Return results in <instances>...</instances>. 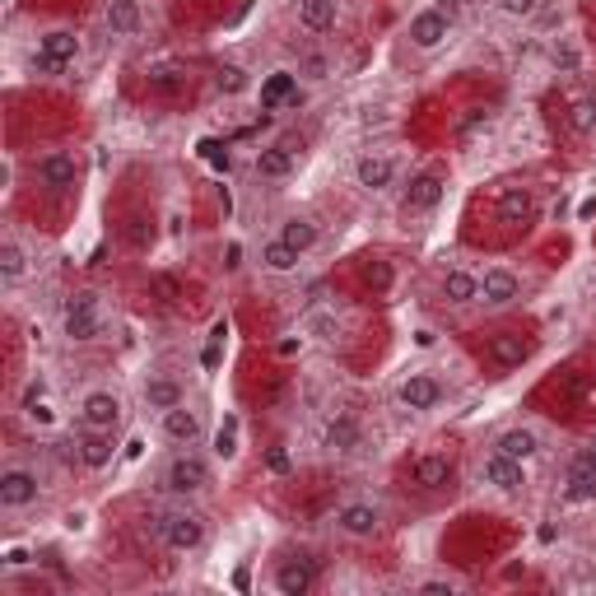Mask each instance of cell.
I'll return each mask as SVG.
<instances>
[{
  "instance_id": "15",
  "label": "cell",
  "mask_w": 596,
  "mask_h": 596,
  "mask_svg": "<svg viewBox=\"0 0 596 596\" xmlns=\"http://www.w3.org/2000/svg\"><path fill=\"white\" fill-rule=\"evenodd\" d=\"M159 434L168 438L173 447H196L205 438V420H201V410H191L187 401L173 410H163L159 415Z\"/></svg>"
},
{
  "instance_id": "34",
  "label": "cell",
  "mask_w": 596,
  "mask_h": 596,
  "mask_svg": "<svg viewBox=\"0 0 596 596\" xmlns=\"http://www.w3.org/2000/svg\"><path fill=\"white\" fill-rule=\"evenodd\" d=\"M564 503H573V508H583V503H596V471H587L583 461H573L569 466V480H564Z\"/></svg>"
},
{
  "instance_id": "29",
  "label": "cell",
  "mask_w": 596,
  "mask_h": 596,
  "mask_svg": "<svg viewBox=\"0 0 596 596\" xmlns=\"http://www.w3.org/2000/svg\"><path fill=\"white\" fill-rule=\"evenodd\" d=\"M564 117H569V126L578 131V136H592L596 131V89L592 84H573L569 94H564Z\"/></svg>"
},
{
  "instance_id": "14",
  "label": "cell",
  "mask_w": 596,
  "mask_h": 596,
  "mask_svg": "<svg viewBox=\"0 0 596 596\" xmlns=\"http://www.w3.org/2000/svg\"><path fill=\"white\" fill-rule=\"evenodd\" d=\"M149 14H145V0H103V28L112 38L122 42H136L145 33Z\"/></svg>"
},
{
  "instance_id": "26",
  "label": "cell",
  "mask_w": 596,
  "mask_h": 596,
  "mask_svg": "<svg viewBox=\"0 0 596 596\" xmlns=\"http://www.w3.org/2000/svg\"><path fill=\"white\" fill-rule=\"evenodd\" d=\"M489 447L503 452V457H513V461H536L541 457V434H536L531 424H508Z\"/></svg>"
},
{
  "instance_id": "3",
  "label": "cell",
  "mask_w": 596,
  "mask_h": 596,
  "mask_svg": "<svg viewBox=\"0 0 596 596\" xmlns=\"http://www.w3.org/2000/svg\"><path fill=\"white\" fill-rule=\"evenodd\" d=\"M210 480H215L210 457H201L196 447H177L173 457L159 466V489L168 499H196V494L210 489Z\"/></svg>"
},
{
  "instance_id": "11",
  "label": "cell",
  "mask_w": 596,
  "mask_h": 596,
  "mask_svg": "<svg viewBox=\"0 0 596 596\" xmlns=\"http://www.w3.org/2000/svg\"><path fill=\"white\" fill-rule=\"evenodd\" d=\"M38 494H42V485H38V471H33V466L10 461V466L0 471V508H5V513H24V508H33Z\"/></svg>"
},
{
  "instance_id": "41",
  "label": "cell",
  "mask_w": 596,
  "mask_h": 596,
  "mask_svg": "<svg viewBox=\"0 0 596 596\" xmlns=\"http://www.w3.org/2000/svg\"><path fill=\"white\" fill-rule=\"evenodd\" d=\"M122 238L131 247H136V252H149V243H154V219H145V215H131L122 224Z\"/></svg>"
},
{
  "instance_id": "42",
  "label": "cell",
  "mask_w": 596,
  "mask_h": 596,
  "mask_svg": "<svg viewBox=\"0 0 596 596\" xmlns=\"http://www.w3.org/2000/svg\"><path fill=\"white\" fill-rule=\"evenodd\" d=\"M19 415H24L33 429H52V424H56V410L47 406V396H42V401H33V406H19Z\"/></svg>"
},
{
  "instance_id": "32",
  "label": "cell",
  "mask_w": 596,
  "mask_h": 596,
  "mask_svg": "<svg viewBox=\"0 0 596 596\" xmlns=\"http://www.w3.org/2000/svg\"><path fill=\"white\" fill-rule=\"evenodd\" d=\"M28 247L19 243V238H14V233H5V238H0V285H19V280H24L28 275Z\"/></svg>"
},
{
  "instance_id": "21",
  "label": "cell",
  "mask_w": 596,
  "mask_h": 596,
  "mask_svg": "<svg viewBox=\"0 0 596 596\" xmlns=\"http://www.w3.org/2000/svg\"><path fill=\"white\" fill-rule=\"evenodd\" d=\"M517 298H522L517 271H508V266H485V275H480V303H485V308H513Z\"/></svg>"
},
{
  "instance_id": "9",
  "label": "cell",
  "mask_w": 596,
  "mask_h": 596,
  "mask_svg": "<svg viewBox=\"0 0 596 596\" xmlns=\"http://www.w3.org/2000/svg\"><path fill=\"white\" fill-rule=\"evenodd\" d=\"M443 191H447V173L438 163H424V168L410 173L406 187H401V210H406V215H429V210L443 201Z\"/></svg>"
},
{
  "instance_id": "52",
  "label": "cell",
  "mask_w": 596,
  "mask_h": 596,
  "mask_svg": "<svg viewBox=\"0 0 596 596\" xmlns=\"http://www.w3.org/2000/svg\"><path fill=\"white\" fill-rule=\"evenodd\" d=\"M434 340H438V331H429V326H420V331H415V345H420V350H429Z\"/></svg>"
},
{
  "instance_id": "19",
  "label": "cell",
  "mask_w": 596,
  "mask_h": 596,
  "mask_svg": "<svg viewBox=\"0 0 596 596\" xmlns=\"http://www.w3.org/2000/svg\"><path fill=\"white\" fill-rule=\"evenodd\" d=\"M480 480L494 485L499 494H517V489H527V461H513V457H503V452L489 447V457L480 461Z\"/></svg>"
},
{
  "instance_id": "45",
  "label": "cell",
  "mask_w": 596,
  "mask_h": 596,
  "mask_svg": "<svg viewBox=\"0 0 596 596\" xmlns=\"http://www.w3.org/2000/svg\"><path fill=\"white\" fill-rule=\"evenodd\" d=\"M42 396H47V378L33 373V378L24 382V392H19V406H33V401H42Z\"/></svg>"
},
{
  "instance_id": "24",
  "label": "cell",
  "mask_w": 596,
  "mask_h": 596,
  "mask_svg": "<svg viewBox=\"0 0 596 596\" xmlns=\"http://www.w3.org/2000/svg\"><path fill=\"white\" fill-rule=\"evenodd\" d=\"M257 98H261V108H266V112L294 108V103H298V70H294V66H280V70H271V75L261 80Z\"/></svg>"
},
{
  "instance_id": "6",
  "label": "cell",
  "mask_w": 596,
  "mask_h": 596,
  "mask_svg": "<svg viewBox=\"0 0 596 596\" xmlns=\"http://www.w3.org/2000/svg\"><path fill=\"white\" fill-rule=\"evenodd\" d=\"M75 420H80V429H108V434H117V424L126 420L122 392H112V387H89V392L80 396V406H75Z\"/></svg>"
},
{
  "instance_id": "43",
  "label": "cell",
  "mask_w": 596,
  "mask_h": 596,
  "mask_svg": "<svg viewBox=\"0 0 596 596\" xmlns=\"http://www.w3.org/2000/svg\"><path fill=\"white\" fill-rule=\"evenodd\" d=\"M233 429H238V420L229 415V420H224V429H219V438H215V452H219L224 461L238 457V438H233Z\"/></svg>"
},
{
  "instance_id": "1",
  "label": "cell",
  "mask_w": 596,
  "mask_h": 596,
  "mask_svg": "<svg viewBox=\"0 0 596 596\" xmlns=\"http://www.w3.org/2000/svg\"><path fill=\"white\" fill-rule=\"evenodd\" d=\"M149 531H154V541H159L163 550L191 555V550L205 545L210 522H205L196 508H187V499H177V503H168V508H154V513H149Z\"/></svg>"
},
{
  "instance_id": "16",
  "label": "cell",
  "mask_w": 596,
  "mask_h": 596,
  "mask_svg": "<svg viewBox=\"0 0 596 596\" xmlns=\"http://www.w3.org/2000/svg\"><path fill=\"white\" fill-rule=\"evenodd\" d=\"M298 149L294 140H271V145L257 149V159H252V168H257L261 182H285V177H294L298 168Z\"/></svg>"
},
{
  "instance_id": "54",
  "label": "cell",
  "mask_w": 596,
  "mask_h": 596,
  "mask_svg": "<svg viewBox=\"0 0 596 596\" xmlns=\"http://www.w3.org/2000/svg\"><path fill=\"white\" fill-rule=\"evenodd\" d=\"M573 461H583L587 471H596V447H583V452H578V457H573Z\"/></svg>"
},
{
  "instance_id": "39",
  "label": "cell",
  "mask_w": 596,
  "mask_h": 596,
  "mask_svg": "<svg viewBox=\"0 0 596 596\" xmlns=\"http://www.w3.org/2000/svg\"><path fill=\"white\" fill-rule=\"evenodd\" d=\"M545 0H489V10L499 14V19H508V24H531L536 14H541Z\"/></svg>"
},
{
  "instance_id": "31",
  "label": "cell",
  "mask_w": 596,
  "mask_h": 596,
  "mask_svg": "<svg viewBox=\"0 0 596 596\" xmlns=\"http://www.w3.org/2000/svg\"><path fill=\"white\" fill-rule=\"evenodd\" d=\"M298 80H308V84H326L331 75H336V56L326 52V47H317V42H308V47H298Z\"/></svg>"
},
{
  "instance_id": "22",
  "label": "cell",
  "mask_w": 596,
  "mask_h": 596,
  "mask_svg": "<svg viewBox=\"0 0 596 596\" xmlns=\"http://www.w3.org/2000/svg\"><path fill=\"white\" fill-rule=\"evenodd\" d=\"M494 210H499L503 224H513V229H527L531 219H536V191H531L527 182H508V187L499 191Z\"/></svg>"
},
{
  "instance_id": "18",
  "label": "cell",
  "mask_w": 596,
  "mask_h": 596,
  "mask_svg": "<svg viewBox=\"0 0 596 596\" xmlns=\"http://www.w3.org/2000/svg\"><path fill=\"white\" fill-rule=\"evenodd\" d=\"M396 173H401L396 159L392 154H382V149H368V154L354 159V187H364V191H392Z\"/></svg>"
},
{
  "instance_id": "44",
  "label": "cell",
  "mask_w": 596,
  "mask_h": 596,
  "mask_svg": "<svg viewBox=\"0 0 596 596\" xmlns=\"http://www.w3.org/2000/svg\"><path fill=\"white\" fill-rule=\"evenodd\" d=\"M0 564H5L10 573H19V569H28V564H33V555H28V545H5Z\"/></svg>"
},
{
  "instance_id": "46",
  "label": "cell",
  "mask_w": 596,
  "mask_h": 596,
  "mask_svg": "<svg viewBox=\"0 0 596 596\" xmlns=\"http://www.w3.org/2000/svg\"><path fill=\"white\" fill-rule=\"evenodd\" d=\"M415 592H424V596H452V592H461V583H457V578H429V583H420Z\"/></svg>"
},
{
  "instance_id": "4",
  "label": "cell",
  "mask_w": 596,
  "mask_h": 596,
  "mask_svg": "<svg viewBox=\"0 0 596 596\" xmlns=\"http://www.w3.org/2000/svg\"><path fill=\"white\" fill-rule=\"evenodd\" d=\"M103 331H108L103 298H98L94 289H75V294H66V303H61V336H66L70 345H89V340H98Z\"/></svg>"
},
{
  "instance_id": "49",
  "label": "cell",
  "mask_w": 596,
  "mask_h": 596,
  "mask_svg": "<svg viewBox=\"0 0 596 596\" xmlns=\"http://www.w3.org/2000/svg\"><path fill=\"white\" fill-rule=\"evenodd\" d=\"M243 266V243H229L224 247V271H238Z\"/></svg>"
},
{
  "instance_id": "25",
  "label": "cell",
  "mask_w": 596,
  "mask_h": 596,
  "mask_svg": "<svg viewBox=\"0 0 596 596\" xmlns=\"http://www.w3.org/2000/svg\"><path fill=\"white\" fill-rule=\"evenodd\" d=\"M75 457L89 466V471H108L112 461H117V438L108 429H80L75 438Z\"/></svg>"
},
{
  "instance_id": "30",
  "label": "cell",
  "mask_w": 596,
  "mask_h": 596,
  "mask_svg": "<svg viewBox=\"0 0 596 596\" xmlns=\"http://www.w3.org/2000/svg\"><path fill=\"white\" fill-rule=\"evenodd\" d=\"M322 443L331 447V452H359V447H364V424L354 420V415H345V410H336L322 429Z\"/></svg>"
},
{
  "instance_id": "33",
  "label": "cell",
  "mask_w": 596,
  "mask_h": 596,
  "mask_svg": "<svg viewBox=\"0 0 596 596\" xmlns=\"http://www.w3.org/2000/svg\"><path fill=\"white\" fill-rule=\"evenodd\" d=\"M298 261H303V252H298V247H289L285 238H280V233L261 243V266H266L271 275H294V271H298Z\"/></svg>"
},
{
  "instance_id": "40",
  "label": "cell",
  "mask_w": 596,
  "mask_h": 596,
  "mask_svg": "<svg viewBox=\"0 0 596 596\" xmlns=\"http://www.w3.org/2000/svg\"><path fill=\"white\" fill-rule=\"evenodd\" d=\"M489 122H494V112H489V108H466L457 122H452V136H457V140H471L475 131H485Z\"/></svg>"
},
{
  "instance_id": "28",
  "label": "cell",
  "mask_w": 596,
  "mask_h": 596,
  "mask_svg": "<svg viewBox=\"0 0 596 596\" xmlns=\"http://www.w3.org/2000/svg\"><path fill=\"white\" fill-rule=\"evenodd\" d=\"M140 396H145V410H173V406H182L187 401V387L173 378V373H149L145 378V387H140Z\"/></svg>"
},
{
  "instance_id": "48",
  "label": "cell",
  "mask_w": 596,
  "mask_h": 596,
  "mask_svg": "<svg viewBox=\"0 0 596 596\" xmlns=\"http://www.w3.org/2000/svg\"><path fill=\"white\" fill-rule=\"evenodd\" d=\"M266 466H271L275 475H285L289 471V452L285 447H271V452H266Z\"/></svg>"
},
{
  "instance_id": "7",
  "label": "cell",
  "mask_w": 596,
  "mask_h": 596,
  "mask_svg": "<svg viewBox=\"0 0 596 596\" xmlns=\"http://www.w3.org/2000/svg\"><path fill=\"white\" fill-rule=\"evenodd\" d=\"M317 578H322V564H317V555H312V550H289V555L275 564L271 587L280 596H308L312 587H317Z\"/></svg>"
},
{
  "instance_id": "38",
  "label": "cell",
  "mask_w": 596,
  "mask_h": 596,
  "mask_svg": "<svg viewBox=\"0 0 596 596\" xmlns=\"http://www.w3.org/2000/svg\"><path fill=\"white\" fill-rule=\"evenodd\" d=\"M210 84H215V94L233 98V94H247V89H252V75H247V70L238 66V61H224V66H215Z\"/></svg>"
},
{
  "instance_id": "55",
  "label": "cell",
  "mask_w": 596,
  "mask_h": 596,
  "mask_svg": "<svg viewBox=\"0 0 596 596\" xmlns=\"http://www.w3.org/2000/svg\"><path fill=\"white\" fill-rule=\"evenodd\" d=\"M84 522H89L84 513H70V517H66V527H70V531H84Z\"/></svg>"
},
{
  "instance_id": "12",
  "label": "cell",
  "mask_w": 596,
  "mask_h": 596,
  "mask_svg": "<svg viewBox=\"0 0 596 596\" xmlns=\"http://www.w3.org/2000/svg\"><path fill=\"white\" fill-rule=\"evenodd\" d=\"M438 401H443V382L434 373H424V368H415V373L396 382V406L410 410V415H429V410H438Z\"/></svg>"
},
{
  "instance_id": "51",
  "label": "cell",
  "mask_w": 596,
  "mask_h": 596,
  "mask_svg": "<svg viewBox=\"0 0 596 596\" xmlns=\"http://www.w3.org/2000/svg\"><path fill=\"white\" fill-rule=\"evenodd\" d=\"M140 457H145V438H131V443H126V461H140Z\"/></svg>"
},
{
  "instance_id": "50",
  "label": "cell",
  "mask_w": 596,
  "mask_h": 596,
  "mask_svg": "<svg viewBox=\"0 0 596 596\" xmlns=\"http://www.w3.org/2000/svg\"><path fill=\"white\" fill-rule=\"evenodd\" d=\"M303 345H308V336H303V331H298V336H289V340H280V354H303Z\"/></svg>"
},
{
  "instance_id": "37",
  "label": "cell",
  "mask_w": 596,
  "mask_h": 596,
  "mask_svg": "<svg viewBox=\"0 0 596 596\" xmlns=\"http://www.w3.org/2000/svg\"><path fill=\"white\" fill-rule=\"evenodd\" d=\"M550 66L559 70V75H583V47L573 38H550Z\"/></svg>"
},
{
  "instance_id": "8",
  "label": "cell",
  "mask_w": 596,
  "mask_h": 596,
  "mask_svg": "<svg viewBox=\"0 0 596 596\" xmlns=\"http://www.w3.org/2000/svg\"><path fill=\"white\" fill-rule=\"evenodd\" d=\"M452 28H457V19H452V14H447L443 5H424V10L410 14L406 42L415 47V52H438V47H447Z\"/></svg>"
},
{
  "instance_id": "5",
  "label": "cell",
  "mask_w": 596,
  "mask_h": 596,
  "mask_svg": "<svg viewBox=\"0 0 596 596\" xmlns=\"http://www.w3.org/2000/svg\"><path fill=\"white\" fill-rule=\"evenodd\" d=\"M28 177H33V187H42L47 196H70V191H80L84 163H80V154H70V149H42V154L28 159Z\"/></svg>"
},
{
  "instance_id": "36",
  "label": "cell",
  "mask_w": 596,
  "mask_h": 596,
  "mask_svg": "<svg viewBox=\"0 0 596 596\" xmlns=\"http://www.w3.org/2000/svg\"><path fill=\"white\" fill-rule=\"evenodd\" d=\"M298 331L308 340H322V345H331V340H340V317L331 308H312V312H303V322H298Z\"/></svg>"
},
{
  "instance_id": "23",
  "label": "cell",
  "mask_w": 596,
  "mask_h": 596,
  "mask_svg": "<svg viewBox=\"0 0 596 596\" xmlns=\"http://www.w3.org/2000/svg\"><path fill=\"white\" fill-rule=\"evenodd\" d=\"M438 294H443L447 308H471V303H480V275L466 271V266H447L438 275Z\"/></svg>"
},
{
  "instance_id": "53",
  "label": "cell",
  "mask_w": 596,
  "mask_h": 596,
  "mask_svg": "<svg viewBox=\"0 0 596 596\" xmlns=\"http://www.w3.org/2000/svg\"><path fill=\"white\" fill-rule=\"evenodd\" d=\"M596 215V196H583V201H578V219H592Z\"/></svg>"
},
{
  "instance_id": "27",
  "label": "cell",
  "mask_w": 596,
  "mask_h": 596,
  "mask_svg": "<svg viewBox=\"0 0 596 596\" xmlns=\"http://www.w3.org/2000/svg\"><path fill=\"white\" fill-rule=\"evenodd\" d=\"M485 354L494 368H522L531 359V340L522 331H499V336H489Z\"/></svg>"
},
{
  "instance_id": "17",
  "label": "cell",
  "mask_w": 596,
  "mask_h": 596,
  "mask_svg": "<svg viewBox=\"0 0 596 596\" xmlns=\"http://www.w3.org/2000/svg\"><path fill=\"white\" fill-rule=\"evenodd\" d=\"M294 24L308 38H326L340 28V0H294Z\"/></svg>"
},
{
  "instance_id": "20",
  "label": "cell",
  "mask_w": 596,
  "mask_h": 596,
  "mask_svg": "<svg viewBox=\"0 0 596 596\" xmlns=\"http://www.w3.org/2000/svg\"><path fill=\"white\" fill-rule=\"evenodd\" d=\"M187 66L182 61H173V56H159V61H149L145 66V89L154 98H177V94H187Z\"/></svg>"
},
{
  "instance_id": "2",
  "label": "cell",
  "mask_w": 596,
  "mask_h": 596,
  "mask_svg": "<svg viewBox=\"0 0 596 596\" xmlns=\"http://www.w3.org/2000/svg\"><path fill=\"white\" fill-rule=\"evenodd\" d=\"M84 56V38L75 28H42L33 47H28V70L33 75H47V80H61L70 70L80 66Z\"/></svg>"
},
{
  "instance_id": "10",
  "label": "cell",
  "mask_w": 596,
  "mask_h": 596,
  "mask_svg": "<svg viewBox=\"0 0 596 596\" xmlns=\"http://www.w3.org/2000/svg\"><path fill=\"white\" fill-rule=\"evenodd\" d=\"M331 527L340 531V536H350V541H373L382 531V508L373 499H345L331 513Z\"/></svg>"
},
{
  "instance_id": "35",
  "label": "cell",
  "mask_w": 596,
  "mask_h": 596,
  "mask_svg": "<svg viewBox=\"0 0 596 596\" xmlns=\"http://www.w3.org/2000/svg\"><path fill=\"white\" fill-rule=\"evenodd\" d=\"M280 238H285L289 247H298V252L308 257L312 247L322 243V229H317V219H308V215H289L285 224H280Z\"/></svg>"
},
{
  "instance_id": "47",
  "label": "cell",
  "mask_w": 596,
  "mask_h": 596,
  "mask_svg": "<svg viewBox=\"0 0 596 596\" xmlns=\"http://www.w3.org/2000/svg\"><path fill=\"white\" fill-rule=\"evenodd\" d=\"M201 159H210L215 168H229V149H219L215 140H201Z\"/></svg>"
},
{
  "instance_id": "13",
  "label": "cell",
  "mask_w": 596,
  "mask_h": 596,
  "mask_svg": "<svg viewBox=\"0 0 596 596\" xmlns=\"http://www.w3.org/2000/svg\"><path fill=\"white\" fill-rule=\"evenodd\" d=\"M406 480L415 489H424V494H438V489H452V480H457V466H452V457H447V452H420V457L406 466Z\"/></svg>"
}]
</instances>
